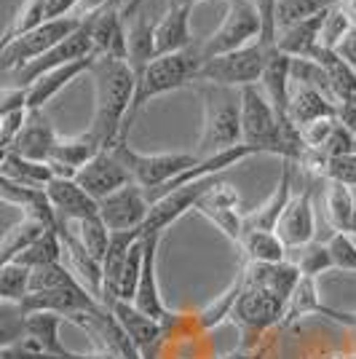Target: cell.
<instances>
[{"label": "cell", "instance_id": "cell-26", "mask_svg": "<svg viewBox=\"0 0 356 359\" xmlns=\"http://www.w3.org/2000/svg\"><path fill=\"white\" fill-rule=\"evenodd\" d=\"M244 276H247V285L263 287V290L279 295L287 303L292 298L297 282L303 279V273L292 260H284V263H247Z\"/></svg>", "mask_w": 356, "mask_h": 359}, {"label": "cell", "instance_id": "cell-12", "mask_svg": "<svg viewBox=\"0 0 356 359\" xmlns=\"http://www.w3.org/2000/svg\"><path fill=\"white\" fill-rule=\"evenodd\" d=\"M150 215V198L145 194V188H139L137 182L123 185L116 194L104 196L100 201V217L104 220V225L121 233V231H137L142 228Z\"/></svg>", "mask_w": 356, "mask_h": 359}, {"label": "cell", "instance_id": "cell-7", "mask_svg": "<svg viewBox=\"0 0 356 359\" xmlns=\"http://www.w3.org/2000/svg\"><path fill=\"white\" fill-rule=\"evenodd\" d=\"M113 148L118 150L132 180L139 188H145V194L158 191L161 185L172 182L185 169H191L201 161L196 153H137L129 148V142H118Z\"/></svg>", "mask_w": 356, "mask_h": 359}, {"label": "cell", "instance_id": "cell-15", "mask_svg": "<svg viewBox=\"0 0 356 359\" xmlns=\"http://www.w3.org/2000/svg\"><path fill=\"white\" fill-rule=\"evenodd\" d=\"M104 306L113 311V316L121 322V327L129 332V338L134 341V346L139 348L142 359H153L156 357V348L163 338V322H156L150 319L148 314H142L134 303H126V300L118 298H104Z\"/></svg>", "mask_w": 356, "mask_h": 359}, {"label": "cell", "instance_id": "cell-60", "mask_svg": "<svg viewBox=\"0 0 356 359\" xmlns=\"http://www.w3.org/2000/svg\"><path fill=\"white\" fill-rule=\"evenodd\" d=\"M354 153H356V137H354Z\"/></svg>", "mask_w": 356, "mask_h": 359}, {"label": "cell", "instance_id": "cell-36", "mask_svg": "<svg viewBox=\"0 0 356 359\" xmlns=\"http://www.w3.org/2000/svg\"><path fill=\"white\" fill-rule=\"evenodd\" d=\"M244 287H247V276H244V271H241L236 279H233V285L228 287L223 295H217L207 309H201V311L196 314V325H198V330L209 332V330L220 327L225 319H231L233 309H236L238 295L244 292Z\"/></svg>", "mask_w": 356, "mask_h": 359}, {"label": "cell", "instance_id": "cell-2", "mask_svg": "<svg viewBox=\"0 0 356 359\" xmlns=\"http://www.w3.org/2000/svg\"><path fill=\"white\" fill-rule=\"evenodd\" d=\"M201 67H204V60H201L198 43H193L191 48H185V51L156 57V60L150 62L148 70L139 75V81H137V94H134V105L129 110V118H126L123 142H126V135L132 129L134 118L139 116V110L148 105L150 100H156L161 94H169V91H177L182 86L198 81Z\"/></svg>", "mask_w": 356, "mask_h": 359}, {"label": "cell", "instance_id": "cell-17", "mask_svg": "<svg viewBox=\"0 0 356 359\" xmlns=\"http://www.w3.org/2000/svg\"><path fill=\"white\" fill-rule=\"evenodd\" d=\"M158 244H161V236H145V263H142V276H139V287L134 295V306L150 319L166 325L172 314L163 306L161 290H158V269H156L158 266Z\"/></svg>", "mask_w": 356, "mask_h": 359}, {"label": "cell", "instance_id": "cell-9", "mask_svg": "<svg viewBox=\"0 0 356 359\" xmlns=\"http://www.w3.org/2000/svg\"><path fill=\"white\" fill-rule=\"evenodd\" d=\"M102 309V300H97L83 285L57 287V290H38L27 292L22 303H16V311L22 316L27 314H60L64 322L81 311H97Z\"/></svg>", "mask_w": 356, "mask_h": 359}, {"label": "cell", "instance_id": "cell-54", "mask_svg": "<svg viewBox=\"0 0 356 359\" xmlns=\"http://www.w3.org/2000/svg\"><path fill=\"white\" fill-rule=\"evenodd\" d=\"M338 121L356 137V102H343L338 107Z\"/></svg>", "mask_w": 356, "mask_h": 359}, {"label": "cell", "instance_id": "cell-44", "mask_svg": "<svg viewBox=\"0 0 356 359\" xmlns=\"http://www.w3.org/2000/svg\"><path fill=\"white\" fill-rule=\"evenodd\" d=\"M73 285H81V282H78V276L70 271V266H64V263H51V266L32 269L30 292H38V290H57V287H73Z\"/></svg>", "mask_w": 356, "mask_h": 359}, {"label": "cell", "instance_id": "cell-30", "mask_svg": "<svg viewBox=\"0 0 356 359\" xmlns=\"http://www.w3.org/2000/svg\"><path fill=\"white\" fill-rule=\"evenodd\" d=\"M313 60L322 65V70L327 73L329 81V91L335 97V102H356V70L343 60L338 51H327V48H316Z\"/></svg>", "mask_w": 356, "mask_h": 359}, {"label": "cell", "instance_id": "cell-16", "mask_svg": "<svg viewBox=\"0 0 356 359\" xmlns=\"http://www.w3.org/2000/svg\"><path fill=\"white\" fill-rule=\"evenodd\" d=\"M100 150H104L102 142L91 135L89 129L75 137H60V142L54 145L51 156H48V166H51L54 177L75 180V175L89 164Z\"/></svg>", "mask_w": 356, "mask_h": 359}, {"label": "cell", "instance_id": "cell-32", "mask_svg": "<svg viewBox=\"0 0 356 359\" xmlns=\"http://www.w3.org/2000/svg\"><path fill=\"white\" fill-rule=\"evenodd\" d=\"M0 177H8L22 185H30V188H46L54 180V172L46 161H30L14 150H6L3 161H0Z\"/></svg>", "mask_w": 356, "mask_h": 359}, {"label": "cell", "instance_id": "cell-48", "mask_svg": "<svg viewBox=\"0 0 356 359\" xmlns=\"http://www.w3.org/2000/svg\"><path fill=\"white\" fill-rule=\"evenodd\" d=\"M327 182H343V185H356V153L327 158L324 164Z\"/></svg>", "mask_w": 356, "mask_h": 359}, {"label": "cell", "instance_id": "cell-4", "mask_svg": "<svg viewBox=\"0 0 356 359\" xmlns=\"http://www.w3.org/2000/svg\"><path fill=\"white\" fill-rule=\"evenodd\" d=\"M260 38H263V16L257 11L254 0H228L220 27L209 38L198 41V51H201V60L209 62L214 57L238 51Z\"/></svg>", "mask_w": 356, "mask_h": 359}, {"label": "cell", "instance_id": "cell-58", "mask_svg": "<svg viewBox=\"0 0 356 359\" xmlns=\"http://www.w3.org/2000/svg\"><path fill=\"white\" fill-rule=\"evenodd\" d=\"M198 3H204V0H166V6H185V8H193Z\"/></svg>", "mask_w": 356, "mask_h": 359}, {"label": "cell", "instance_id": "cell-55", "mask_svg": "<svg viewBox=\"0 0 356 359\" xmlns=\"http://www.w3.org/2000/svg\"><path fill=\"white\" fill-rule=\"evenodd\" d=\"M338 54H341L343 60L348 62V65H351V67L356 70V30L351 32L345 41H343V46L338 48Z\"/></svg>", "mask_w": 356, "mask_h": 359}, {"label": "cell", "instance_id": "cell-20", "mask_svg": "<svg viewBox=\"0 0 356 359\" xmlns=\"http://www.w3.org/2000/svg\"><path fill=\"white\" fill-rule=\"evenodd\" d=\"M57 142H60V135H57L51 118L46 116L43 110L30 107L27 123L19 132L11 150L19 153V156H25V158H30V161H46L48 164V156H51V150H54Z\"/></svg>", "mask_w": 356, "mask_h": 359}, {"label": "cell", "instance_id": "cell-27", "mask_svg": "<svg viewBox=\"0 0 356 359\" xmlns=\"http://www.w3.org/2000/svg\"><path fill=\"white\" fill-rule=\"evenodd\" d=\"M338 102L332 97H327L324 91L313 89V86H303L297 83L289 97V110L287 116L295 123L297 129H306L308 123L322 118H338Z\"/></svg>", "mask_w": 356, "mask_h": 359}, {"label": "cell", "instance_id": "cell-3", "mask_svg": "<svg viewBox=\"0 0 356 359\" xmlns=\"http://www.w3.org/2000/svg\"><path fill=\"white\" fill-rule=\"evenodd\" d=\"M244 145L241 135V89L214 86L204 89V126L198 137V158H209L214 153Z\"/></svg>", "mask_w": 356, "mask_h": 359}, {"label": "cell", "instance_id": "cell-40", "mask_svg": "<svg viewBox=\"0 0 356 359\" xmlns=\"http://www.w3.org/2000/svg\"><path fill=\"white\" fill-rule=\"evenodd\" d=\"M62 255H64V244H62L60 231H46L32 247H27L25 252L16 257V263H22L27 269H41V266L62 263Z\"/></svg>", "mask_w": 356, "mask_h": 359}, {"label": "cell", "instance_id": "cell-38", "mask_svg": "<svg viewBox=\"0 0 356 359\" xmlns=\"http://www.w3.org/2000/svg\"><path fill=\"white\" fill-rule=\"evenodd\" d=\"M324 212L329 225L338 231V233H348L351 220L356 215V198L351 194V185H343V182H329L324 196Z\"/></svg>", "mask_w": 356, "mask_h": 359}, {"label": "cell", "instance_id": "cell-10", "mask_svg": "<svg viewBox=\"0 0 356 359\" xmlns=\"http://www.w3.org/2000/svg\"><path fill=\"white\" fill-rule=\"evenodd\" d=\"M89 54H94V43H91L89 22L83 19V25H81L70 38H64L60 46H54V48H51L48 54H43L41 60L30 62V65H25L22 70L11 73L14 86L27 89V86H32L41 75L51 73V70H57L62 65H70V62H75V60H83V57H89Z\"/></svg>", "mask_w": 356, "mask_h": 359}, {"label": "cell", "instance_id": "cell-13", "mask_svg": "<svg viewBox=\"0 0 356 359\" xmlns=\"http://www.w3.org/2000/svg\"><path fill=\"white\" fill-rule=\"evenodd\" d=\"M75 182L89 196H94L97 201H102L104 196L116 194V191H121L123 185H129L134 180L129 175L126 164H123V158L118 156V150L104 148L75 175Z\"/></svg>", "mask_w": 356, "mask_h": 359}, {"label": "cell", "instance_id": "cell-45", "mask_svg": "<svg viewBox=\"0 0 356 359\" xmlns=\"http://www.w3.org/2000/svg\"><path fill=\"white\" fill-rule=\"evenodd\" d=\"M142 263H145V239L134 241V247L129 250V257H126V269H123V276H121L118 300L134 303L137 287H139V276H142Z\"/></svg>", "mask_w": 356, "mask_h": 359}, {"label": "cell", "instance_id": "cell-33", "mask_svg": "<svg viewBox=\"0 0 356 359\" xmlns=\"http://www.w3.org/2000/svg\"><path fill=\"white\" fill-rule=\"evenodd\" d=\"M308 314L327 316V319H332V322H335L338 311L322 303V298H319V287H316V279H313V276H303V279L297 282L289 303H287L284 325H292V322H297L300 316H308Z\"/></svg>", "mask_w": 356, "mask_h": 359}, {"label": "cell", "instance_id": "cell-49", "mask_svg": "<svg viewBox=\"0 0 356 359\" xmlns=\"http://www.w3.org/2000/svg\"><path fill=\"white\" fill-rule=\"evenodd\" d=\"M27 113H30V107L11 110V113H3V116H0V148H3V153L11 150V145H14L16 137H19V132L25 129Z\"/></svg>", "mask_w": 356, "mask_h": 359}, {"label": "cell", "instance_id": "cell-8", "mask_svg": "<svg viewBox=\"0 0 356 359\" xmlns=\"http://www.w3.org/2000/svg\"><path fill=\"white\" fill-rule=\"evenodd\" d=\"M284 314H287V300H282L273 292H268L263 287H244V292L236 300V309L231 314V322L236 325L241 338H244L241 348H249L252 344H257V338L268 327L284 322Z\"/></svg>", "mask_w": 356, "mask_h": 359}, {"label": "cell", "instance_id": "cell-29", "mask_svg": "<svg viewBox=\"0 0 356 359\" xmlns=\"http://www.w3.org/2000/svg\"><path fill=\"white\" fill-rule=\"evenodd\" d=\"M329 11L316 14L300 25H292L276 35V48L289 54L292 60H313L316 48H319V38H322V27Z\"/></svg>", "mask_w": 356, "mask_h": 359}, {"label": "cell", "instance_id": "cell-51", "mask_svg": "<svg viewBox=\"0 0 356 359\" xmlns=\"http://www.w3.org/2000/svg\"><path fill=\"white\" fill-rule=\"evenodd\" d=\"M0 359H46V351L32 338H19L14 344L0 346Z\"/></svg>", "mask_w": 356, "mask_h": 359}, {"label": "cell", "instance_id": "cell-52", "mask_svg": "<svg viewBox=\"0 0 356 359\" xmlns=\"http://www.w3.org/2000/svg\"><path fill=\"white\" fill-rule=\"evenodd\" d=\"M27 107V89L22 86H6L3 97H0V116L3 113H11V110H22Z\"/></svg>", "mask_w": 356, "mask_h": 359}, {"label": "cell", "instance_id": "cell-57", "mask_svg": "<svg viewBox=\"0 0 356 359\" xmlns=\"http://www.w3.org/2000/svg\"><path fill=\"white\" fill-rule=\"evenodd\" d=\"M217 359H257L254 354H249L247 348H238V351H231V354H225V357H217Z\"/></svg>", "mask_w": 356, "mask_h": 359}, {"label": "cell", "instance_id": "cell-19", "mask_svg": "<svg viewBox=\"0 0 356 359\" xmlns=\"http://www.w3.org/2000/svg\"><path fill=\"white\" fill-rule=\"evenodd\" d=\"M46 194H48L51 207L60 215V220H64V223H78V220L100 215V201L86 194L75 180L54 177L46 185Z\"/></svg>", "mask_w": 356, "mask_h": 359}, {"label": "cell", "instance_id": "cell-42", "mask_svg": "<svg viewBox=\"0 0 356 359\" xmlns=\"http://www.w3.org/2000/svg\"><path fill=\"white\" fill-rule=\"evenodd\" d=\"M30 276L32 269L22 263H0V300L3 303H22L25 295L30 292Z\"/></svg>", "mask_w": 356, "mask_h": 359}, {"label": "cell", "instance_id": "cell-47", "mask_svg": "<svg viewBox=\"0 0 356 359\" xmlns=\"http://www.w3.org/2000/svg\"><path fill=\"white\" fill-rule=\"evenodd\" d=\"M327 244H329V252H332V260H335V269L354 271L356 273V241H354V236H351V233H335Z\"/></svg>", "mask_w": 356, "mask_h": 359}, {"label": "cell", "instance_id": "cell-37", "mask_svg": "<svg viewBox=\"0 0 356 359\" xmlns=\"http://www.w3.org/2000/svg\"><path fill=\"white\" fill-rule=\"evenodd\" d=\"M60 223H64V220H60ZM64 225L70 228V233H73L75 239L86 247V252H89L94 260H100V263H102L107 250H110V239H113V231L104 225L102 217H100V215H94V217H86V220L64 223Z\"/></svg>", "mask_w": 356, "mask_h": 359}, {"label": "cell", "instance_id": "cell-24", "mask_svg": "<svg viewBox=\"0 0 356 359\" xmlns=\"http://www.w3.org/2000/svg\"><path fill=\"white\" fill-rule=\"evenodd\" d=\"M191 11L185 6H166L161 19H156V57L185 51L196 43L191 32Z\"/></svg>", "mask_w": 356, "mask_h": 359}, {"label": "cell", "instance_id": "cell-14", "mask_svg": "<svg viewBox=\"0 0 356 359\" xmlns=\"http://www.w3.org/2000/svg\"><path fill=\"white\" fill-rule=\"evenodd\" d=\"M86 22H89L94 54L126 62V57H129V27H126V16L118 6L110 3L104 11L89 16Z\"/></svg>", "mask_w": 356, "mask_h": 359}, {"label": "cell", "instance_id": "cell-41", "mask_svg": "<svg viewBox=\"0 0 356 359\" xmlns=\"http://www.w3.org/2000/svg\"><path fill=\"white\" fill-rule=\"evenodd\" d=\"M289 260L295 263L303 276H319L324 271L335 269V260H332V252H329V244H303L297 250H289Z\"/></svg>", "mask_w": 356, "mask_h": 359}, {"label": "cell", "instance_id": "cell-56", "mask_svg": "<svg viewBox=\"0 0 356 359\" xmlns=\"http://www.w3.org/2000/svg\"><path fill=\"white\" fill-rule=\"evenodd\" d=\"M48 359H118L113 357V354H107V351H100V354H78V351H64V354H60V357H48Z\"/></svg>", "mask_w": 356, "mask_h": 359}, {"label": "cell", "instance_id": "cell-43", "mask_svg": "<svg viewBox=\"0 0 356 359\" xmlns=\"http://www.w3.org/2000/svg\"><path fill=\"white\" fill-rule=\"evenodd\" d=\"M354 30H356L354 22H351V16H348V11H345V6H343V0H341V3L332 6L329 14H327L319 46L327 48V51H338V48L343 46V41H345Z\"/></svg>", "mask_w": 356, "mask_h": 359}, {"label": "cell", "instance_id": "cell-25", "mask_svg": "<svg viewBox=\"0 0 356 359\" xmlns=\"http://www.w3.org/2000/svg\"><path fill=\"white\" fill-rule=\"evenodd\" d=\"M75 8H78V0H25V6L16 11L6 30V41L27 30H35L41 25H48V22L75 16Z\"/></svg>", "mask_w": 356, "mask_h": 359}, {"label": "cell", "instance_id": "cell-6", "mask_svg": "<svg viewBox=\"0 0 356 359\" xmlns=\"http://www.w3.org/2000/svg\"><path fill=\"white\" fill-rule=\"evenodd\" d=\"M83 25L81 16H64V19H57V22H48V25H41L35 30H27L16 38H8L3 41V48H0V67L11 75L16 70H22L25 65L41 60L43 54H48L54 46H60L64 38H70L78 27Z\"/></svg>", "mask_w": 356, "mask_h": 359}, {"label": "cell", "instance_id": "cell-11", "mask_svg": "<svg viewBox=\"0 0 356 359\" xmlns=\"http://www.w3.org/2000/svg\"><path fill=\"white\" fill-rule=\"evenodd\" d=\"M214 180L217 177L198 180V182H193V185H185V188L172 191V194H166L163 198H158V201H153V204H150L148 220H145V225L139 228L142 239H145V236H163L166 228H172L179 217H185L188 212H193L196 204H198V198L212 188Z\"/></svg>", "mask_w": 356, "mask_h": 359}, {"label": "cell", "instance_id": "cell-21", "mask_svg": "<svg viewBox=\"0 0 356 359\" xmlns=\"http://www.w3.org/2000/svg\"><path fill=\"white\" fill-rule=\"evenodd\" d=\"M0 196L6 204H14L19 210H25V217H35L51 231H60V215L51 207L46 188H30L8 177H0Z\"/></svg>", "mask_w": 356, "mask_h": 359}, {"label": "cell", "instance_id": "cell-53", "mask_svg": "<svg viewBox=\"0 0 356 359\" xmlns=\"http://www.w3.org/2000/svg\"><path fill=\"white\" fill-rule=\"evenodd\" d=\"M110 3H113V0H78L75 16H81V19H89V16L104 11V8L110 6Z\"/></svg>", "mask_w": 356, "mask_h": 359}, {"label": "cell", "instance_id": "cell-34", "mask_svg": "<svg viewBox=\"0 0 356 359\" xmlns=\"http://www.w3.org/2000/svg\"><path fill=\"white\" fill-rule=\"evenodd\" d=\"M238 247L249 263H284L289 257V247L279 239L276 231H244Z\"/></svg>", "mask_w": 356, "mask_h": 359}, {"label": "cell", "instance_id": "cell-18", "mask_svg": "<svg viewBox=\"0 0 356 359\" xmlns=\"http://www.w3.org/2000/svg\"><path fill=\"white\" fill-rule=\"evenodd\" d=\"M313 191L311 188H303V194H295L289 207L284 210L282 220L276 225V233L279 239L289 247L297 250L303 244H311L316 236V215H313Z\"/></svg>", "mask_w": 356, "mask_h": 359}, {"label": "cell", "instance_id": "cell-28", "mask_svg": "<svg viewBox=\"0 0 356 359\" xmlns=\"http://www.w3.org/2000/svg\"><path fill=\"white\" fill-rule=\"evenodd\" d=\"M292 57L284 54L279 48L271 51L266 65V73H263V81L260 86L266 91V97L271 100V105L276 107V113L287 118V110H289V97H292Z\"/></svg>", "mask_w": 356, "mask_h": 359}, {"label": "cell", "instance_id": "cell-59", "mask_svg": "<svg viewBox=\"0 0 356 359\" xmlns=\"http://www.w3.org/2000/svg\"><path fill=\"white\" fill-rule=\"evenodd\" d=\"M348 233H351V236L356 239V215H354V220H351V228H348Z\"/></svg>", "mask_w": 356, "mask_h": 359}, {"label": "cell", "instance_id": "cell-31", "mask_svg": "<svg viewBox=\"0 0 356 359\" xmlns=\"http://www.w3.org/2000/svg\"><path fill=\"white\" fill-rule=\"evenodd\" d=\"M64 316L60 314H27L22 316V338H32L48 357H60L67 348L60 341V327Z\"/></svg>", "mask_w": 356, "mask_h": 359}, {"label": "cell", "instance_id": "cell-23", "mask_svg": "<svg viewBox=\"0 0 356 359\" xmlns=\"http://www.w3.org/2000/svg\"><path fill=\"white\" fill-rule=\"evenodd\" d=\"M97 60H100L97 54H89V57H83V60H75V62H70V65H62L57 70L41 75L32 86H27V107L43 110L46 102H51L62 89H67L73 81H78L83 73H89Z\"/></svg>", "mask_w": 356, "mask_h": 359}, {"label": "cell", "instance_id": "cell-39", "mask_svg": "<svg viewBox=\"0 0 356 359\" xmlns=\"http://www.w3.org/2000/svg\"><path fill=\"white\" fill-rule=\"evenodd\" d=\"M341 0H276V35L316 14H324Z\"/></svg>", "mask_w": 356, "mask_h": 359}, {"label": "cell", "instance_id": "cell-35", "mask_svg": "<svg viewBox=\"0 0 356 359\" xmlns=\"http://www.w3.org/2000/svg\"><path fill=\"white\" fill-rule=\"evenodd\" d=\"M46 231H51V228L43 225L41 220H35V217H22L19 223L11 225V228L3 233V241H0V263L16 260L27 247H32L35 241L41 239Z\"/></svg>", "mask_w": 356, "mask_h": 359}, {"label": "cell", "instance_id": "cell-22", "mask_svg": "<svg viewBox=\"0 0 356 359\" xmlns=\"http://www.w3.org/2000/svg\"><path fill=\"white\" fill-rule=\"evenodd\" d=\"M292 196H295V191H292V161H284L279 182L271 191V196L254 212L244 215V231H276Z\"/></svg>", "mask_w": 356, "mask_h": 359}, {"label": "cell", "instance_id": "cell-50", "mask_svg": "<svg viewBox=\"0 0 356 359\" xmlns=\"http://www.w3.org/2000/svg\"><path fill=\"white\" fill-rule=\"evenodd\" d=\"M335 126H338V118H322V121L308 123L306 129H300V132H303V142H306V148L322 150L324 148V142L329 140V135L335 132Z\"/></svg>", "mask_w": 356, "mask_h": 359}, {"label": "cell", "instance_id": "cell-5", "mask_svg": "<svg viewBox=\"0 0 356 359\" xmlns=\"http://www.w3.org/2000/svg\"><path fill=\"white\" fill-rule=\"evenodd\" d=\"M276 46H268L263 41L244 46L238 51L214 57V60L204 62L198 81H207L214 86H231V89H244V86H257L266 73L268 57Z\"/></svg>", "mask_w": 356, "mask_h": 359}, {"label": "cell", "instance_id": "cell-1", "mask_svg": "<svg viewBox=\"0 0 356 359\" xmlns=\"http://www.w3.org/2000/svg\"><path fill=\"white\" fill-rule=\"evenodd\" d=\"M89 75L94 81V116L89 132L102 142V148H113L123 142L126 118L137 94V75L129 62L107 57L94 62Z\"/></svg>", "mask_w": 356, "mask_h": 359}, {"label": "cell", "instance_id": "cell-46", "mask_svg": "<svg viewBox=\"0 0 356 359\" xmlns=\"http://www.w3.org/2000/svg\"><path fill=\"white\" fill-rule=\"evenodd\" d=\"M198 215H204L209 223L217 225V231H223L233 244H241L244 239V215L238 212V207H225V210H201Z\"/></svg>", "mask_w": 356, "mask_h": 359}]
</instances>
